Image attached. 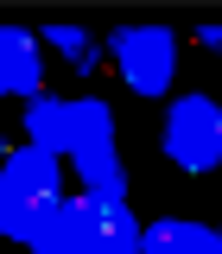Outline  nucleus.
Wrapping results in <instances>:
<instances>
[{
	"instance_id": "423d86ee",
	"label": "nucleus",
	"mask_w": 222,
	"mask_h": 254,
	"mask_svg": "<svg viewBox=\"0 0 222 254\" xmlns=\"http://www.w3.org/2000/svg\"><path fill=\"white\" fill-rule=\"evenodd\" d=\"M222 235L203 229V222H184V216H159L140 229V254H216Z\"/></svg>"
},
{
	"instance_id": "39448f33",
	"label": "nucleus",
	"mask_w": 222,
	"mask_h": 254,
	"mask_svg": "<svg viewBox=\"0 0 222 254\" xmlns=\"http://www.w3.org/2000/svg\"><path fill=\"white\" fill-rule=\"evenodd\" d=\"M6 95H45V70H38V38L26 26H0V102Z\"/></svg>"
},
{
	"instance_id": "0eeeda50",
	"label": "nucleus",
	"mask_w": 222,
	"mask_h": 254,
	"mask_svg": "<svg viewBox=\"0 0 222 254\" xmlns=\"http://www.w3.org/2000/svg\"><path fill=\"white\" fill-rule=\"evenodd\" d=\"M26 140L45 146L51 159L70 153V102H63V95H38V102L26 108Z\"/></svg>"
},
{
	"instance_id": "1a4fd4ad",
	"label": "nucleus",
	"mask_w": 222,
	"mask_h": 254,
	"mask_svg": "<svg viewBox=\"0 0 222 254\" xmlns=\"http://www.w3.org/2000/svg\"><path fill=\"white\" fill-rule=\"evenodd\" d=\"M45 38H51V45H57V51H63V58H70V64H76L83 76H89V70H95V45H89V32H83V26H51V32H45Z\"/></svg>"
},
{
	"instance_id": "f257e3e1",
	"label": "nucleus",
	"mask_w": 222,
	"mask_h": 254,
	"mask_svg": "<svg viewBox=\"0 0 222 254\" xmlns=\"http://www.w3.org/2000/svg\"><path fill=\"white\" fill-rule=\"evenodd\" d=\"M165 159L184 172H216L222 165V108L210 95H178L165 108Z\"/></svg>"
},
{
	"instance_id": "9d476101",
	"label": "nucleus",
	"mask_w": 222,
	"mask_h": 254,
	"mask_svg": "<svg viewBox=\"0 0 222 254\" xmlns=\"http://www.w3.org/2000/svg\"><path fill=\"white\" fill-rule=\"evenodd\" d=\"M203 45H210V51H222V26H203Z\"/></svg>"
},
{
	"instance_id": "6e6552de",
	"label": "nucleus",
	"mask_w": 222,
	"mask_h": 254,
	"mask_svg": "<svg viewBox=\"0 0 222 254\" xmlns=\"http://www.w3.org/2000/svg\"><path fill=\"white\" fill-rule=\"evenodd\" d=\"M76 254H140V222H133V210H127V203L121 210H95V229H89V242Z\"/></svg>"
},
{
	"instance_id": "f03ea898",
	"label": "nucleus",
	"mask_w": 222,
	"mask_h": 254,
	"mask_svg": "<svg viewBox=\"0 0 222 254\" xmlns=\"http://www.w3.org/2000/svg\"><path fill=\"white\" fill-rule=\"evenodd\" d=\"M45 197H57V159L26 140L19 153H6V165H0V235L19 242L26 216L45 203Z\"/></svg>"
},
{
	"instance_id": "7ed1b4c3",
	"label": "nucleus",
	"mask_w": 222,
	"mask_h": 254,
	"mask_svg": "<svg viewBox=\"0 0 222 254\" xmlns=\"http://www.w3.org/2000/svg\"><path fill=\"white\" fill-rule=\"evenodd\" d=\"M108 51H114V64H121V76H127L133 95H165V89H171L178 45H171L165 26H121Z\"/></svg>"
},
{
	"instance_id": "20e7f679",
	"label": "nucleus",
	"mask_w": 222,
	"mask_h": 254,
	"mask_svg": "<svg viewBox=\"0 0 222 254\" xmlns=\"http://www.w3.org/2000/svg\"><path fill=\"white\" fill-rule=\"evenodd\" d=\"M89 229H95V210H89V197H45L38 210L26 216V229H19V248L26 254H76L83 242H89Z\"/></svg>"
}]
</instances>
